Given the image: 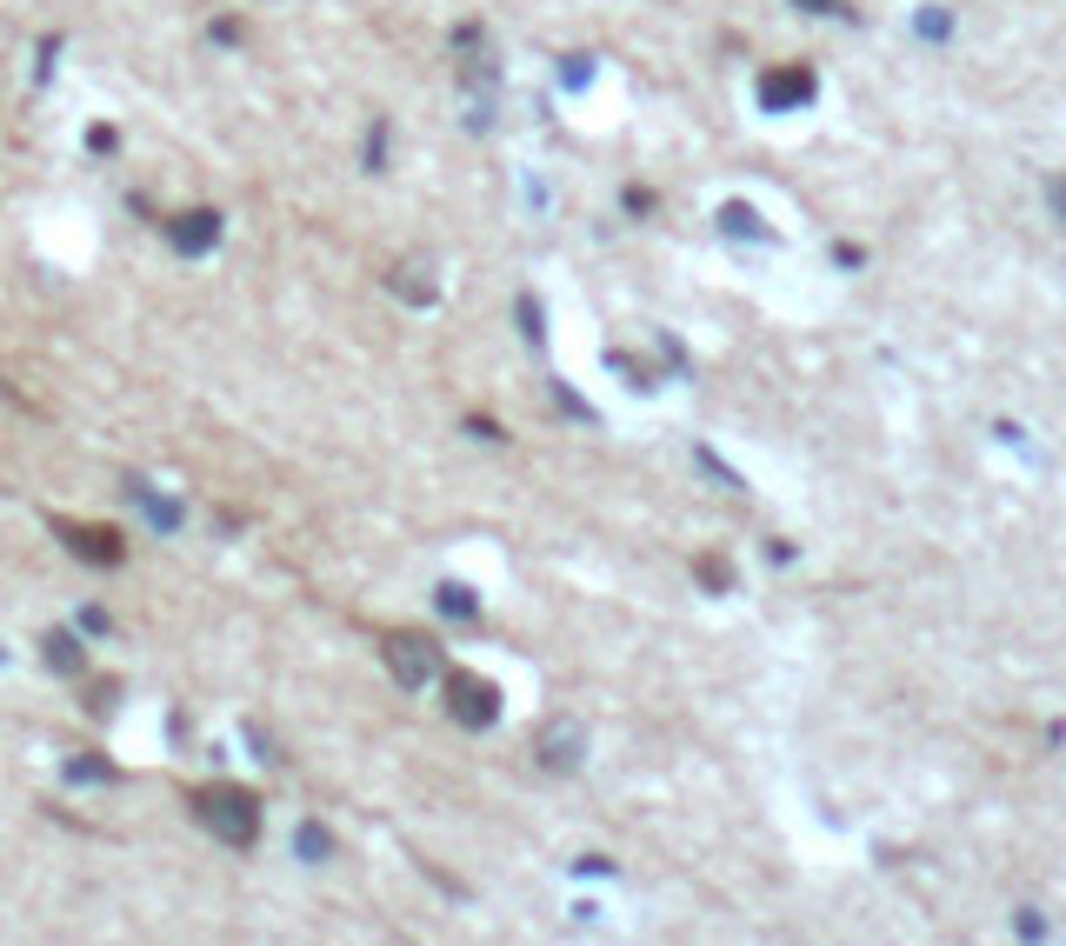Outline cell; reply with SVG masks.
<instances>
[{
    "label": "cell",
    "mask_w": 1066,
    "mask_h": 946,
    "mask_svg": "<svg viewBox=\"0 0 1066 946\" xmlns=\"http://www.w3.org/2000/svg\"><path fill=\"white\" fill-rule=\"evenodd\" d=\"M194 813H200V827L220 833L227 846H254V840H261V800H254L248 787H233V780L200 787V794H194Z\"/></svg>",
    "instance_id": "cell-1"
},
{
    "label": "cell",
    "mask_w": 1066,
    "mask_h": 946,
    "mask_svg": "<svg viewBox=\"0 0 1066 946\" xmlns=\"http://www.w3.org/2000/svg\"><path fill=\"white\" fill-rule=\"evenodd\" d=\"M447 714L460 727H494L501 720V686L480 673H447Z\"/></svg>",
    "instance_id": "cell-2"
},
{
    "label": "cell",
    "mask_w": 1066,
    "mask_h": 946,
    "mask_svg": "<svg viewBox=\"0 0 1066 946\" xmlns=\"http://www.w3.org/2000/svg\"><path fill=\"white\" fill-rule=\"evenodd\" d=\"M387 673H393L400 686H427V680L440 673L434 640H421V634H387Z\"/></svg>",
    "instance_id": "cell-3"
},
{
    "label": "cell",
    "mask_w": 1066,
    "mask_h": 946,
    "mask_svg": "<svg viewBox=\"0 0 1066 946\" xmlns=\"http://www.w3.org/2000/svg\"><path fill=\"white\" fill-rule=\"evenodd\" d=\"M813 101V73L806 67H773L760 73V107L767 114H787V107H806Z\"/></svg>",
    "instance_id": "cell-4"
},
{
    "label": "cell",
    "mask_w": 1066,
    "mask_h": 946,
    "mask_svg": "<svg viewBox=\"0 0 1066 946\" xmlns=\"http://www.w3.org/2000/svg\"><path fill=\"white\" fill-rule=\"evenodd\" d=\"M60 540L88 560V567H121V554H127L114 527H73V521H60Z\"/></svg>",
    "instance_id": "cell-5"
},
{
    "label": "cell",
    "mask_w": 1066,
    "mask_h": 946,
    "mask_svg": "<svg viewBox=\"0 0 1066 946\" xmlns=\"http://www.w3.org/2000/svg\"><path fill=\"white\" fill-rule=\"evenodd\" d=\"M168 240H174V253H207L220 240V214L214 207H194V214L168 220Z\"/></svg>",
    "instance_id": "cell-6"
},
{
    "label": "cell",
    "mask_w": 1066,
    "mask_h": 946,
    "mask_svg": "<svg viewBox=\"0 0 1066 946\" xmlns=\"http://www.w3.org/2000/svg\"><path fill=\"white\" fill-rule=\"evenodd\" d=\"M427 274H434L427 261H400V267H393V294H400V300H414V307H434L440 287H434Z\"/></svg>",
    "instance_id": "cell-7"
},
{
    "label": "cell",
    "mask_w": 1066,
    "mask_h": 946,
    "mask_svg": "<svg viewBox=\"0 0 1066 946\" xmlns=\"http://www.w3.org/2000/svg\"><path fill=\"white\" fill-rule=\"evenodd\" d=\"M540 760H547V766H581V727L553 720V727L540 733Z\"/></svg>",
    "instance_id": "cell-8"
},
{
    "label": "cell",
    "mask_w": 1066,
    "mask_h": 946,
    "mask_svg": "<svg viewBox=\"0 0 1066 946\" xmlns=\"http://www.w3.org/2000/svg\"><path fill=\"white\" fill-rule=\"evenodd\" d=\"M127 493H134V500L147 506V521H153L160 534H174V527H181V506H174V500H160V493H153L147 480H127Z\"/></svg>",
    "instance_id": "cell-9"
},
{
    "label": "cell",
    "mask_w": 1066,
    "mask_h": 946,
    "mask_svg": "<svg viewBox=\"0 0 1066 946\" xmlns=\"http://www.w3.org/2000/svg\"><path fill=\"white\" fill-rule=\"evenodd\" d=\"M720 227L741 233V240H767V227H760V214H754L747 201H726V207H720Z\"/></svg>",
    "instance_id": "cell-10"
},
{
    "label": "cell",
    "mask_w": 1066,
    "mask_h": 946,
    "mask_svg": "<svg viewBox=\"0 0 1066 946\" xmlns=\"http://www.w3.org/2000/svg\"><path fill=\"white\" fill-rule=\"evenodd\" d=\"M47 666L54 673H80V666H88V653H80L73 634H47Z\"/></svg>",
    "instance_id": "cell-11"
},
{
    "label": "cell",
    "mask_w": 1066,
    "mask_h": 946,
    "mask_svg": "<svg viewBox=\"0 0 1066 946\" xmlns=\"http://www.w3.org/2000/svg\"><path fill=\"white\" fill-rule=\"evenodd\" d=\"M434 600H440V614H454V620H473V607H480V600H473V586H460V580H447Z\"/></svg>",
    "instance_id": "cell-12"
},
{
    "label": "cell",
    "mask_w": 1066,
    "mask_h": 946,
    "mask_svg": "<svg viewBox=\"0 0 1066 946\" xmlns=\"http://www.w3.org/2000/svg\"><path fill=\"white\" fill-rule=\"evenodd\" d=\"M60 773H67L73 787H107V780H114V766H107V760H67Z\"/></svg>",
    "instance_id": "cell-13"
},
{
    "label": "cell",
    "mask_w": 1066,
    "mask_h": 946,
    "mask_svg": "<svg viewBox=\"0 0 1066 946\" xmlns=\"http://www.w3.org/2000/svg\"><path fill=\"white\" fill-rule=\"evenodd\" d=\"M700 586H713V593H733V567L707 554V560H700Z\"/></svg>",
    "instance_id": "cell-14"
},
{
    "label": "cell",
    "mask_w": 1066,
    "mask_h": 946,
    "mask_svg": "<svg viewBox=\"0 0 1066 946\" xmlns=\"http://www.w3.org/2000/svg\"><path fill=\"white\" fill-rule=\"evenodd\" d=\"M326 853H334L326 827H300V859H326Z\"/></svg>",
    "instance_id": "cell-15"
},
{
    "label": "cell",
    "mask_w": 1066,
    "mask_h": 946,
    "mask_svg": "<svg viewBox=\"0 0 1066 946\" xmlns=\"http://www.w3.org/2000/svg\"><path fill=\"white\" fill-rule=\"evenodd\" d=\"M520 333L534 340V347H540V340H547V327H540V307H534V300H520Z\"/></svg>",
    "instance_id": "cell-16"
},
{
    "label": "cell",
    "mask_w": 1066,
    "mask_h": 946,
    "mask_svg": "<svg viewBox=\"0 0 1066 946\" xmlns=\"http://www.w3.org/2000/svg\"><path fill=\"white\" fill-rule=\"evenodd\" d=\"M587 73H594V67H587V54H573V60L560 67V80H566V88H587Z\"/></svg>",
    "instance_id": "cell-17"
},
{
    "label": "cell",
    "mask_w": 1066,
    "mask_h": 946,
    "mask_svg": "<svg viewBox=\"0 0 1066 946\" xmlns=\"http://www.w3.org/2000/svg\"><path fill=\"white\" fill-rule=\"evenodd\" d=\"M380 160H387V127L367 134V174H380Z\"/></svg>",
    "instance_id": "cell-18"
},
{
    "label": "cell",
    "mask_w": 1066,
    "mask_h": 946,
    "mask_svg": "<svg viewBox=\"0 0 1066 946\" xmlns=\"http://www.w3.org/2000/svg\"><path fill=\"white\" fill-rule=\"evenodd\" d=\"M1046 207L1066 220V174H1053V181H1046Z\"/></svg>",
    "instance_id": "cell-19"
},
{
    "label": "cell",
    "mask_w": 1066,
    "mask_h": 946,
    "mask_svg": "<svg viewBox=\"0 0 1066 946\" xmlns=\"http://www.w3.org/2000/svg\"><path fill=\"white\" fill-rule=\"evenodd\" d=\"M920 34H933V41H947V34H953V21H947V14H920Z\"/></svg>",
    "instance_id": "cell-20"
},
{
    "label": "cell",
    "mask_w": 1066,
    "mask_h": 946,
    "mask_svg": "<svg viewBox=\"0 0 1066 946\" xmlns=\"http://www.w3.org/2000/svg\"><path fill=\"white\" fill-rule=\"evenodd\" d=\"M793 8H806V14H847V0H793Z\"/></svg>",
    "instance_id": "cell-21"
}]
</instances>
